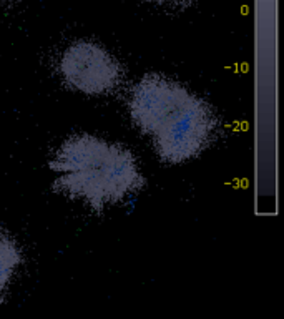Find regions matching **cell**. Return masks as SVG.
I'll return each instance as SVG.
<instances>
[{
    "label": "cell",
    "mask_w": 284,
    "mask_h": 319,
    "mask_svg": "<svg viewBox=\"0 0 284 319\" xmlns=\"http://www.w3.org/2000/svg\"><path fill=\"white\" fill-rule=\"evenodd\" d=\"M22 263L20 248L12 238L0 233V296L10 284L17 268Z\"/></svg>",
    "instance_id": "4"
},
{
    "label": "cell",
    "mask_w": 284,
    "mask_h": 319,
    "mask_svg": "<svg viewBox=\"0 0 284 319\" xmlns=\"http://www.w3.org/2000/svg\"><path fill=\"white\" fill-rule=\"evenodd\" d=\"M145 2H154V4H163L166 0H145Z\"/></svg>",
    "instance_id": "5"
},
{
    "label": "cell",
    "mask_w": 284,
    "mask_h": 319,
    "mask_svg": "<svg viewBox=\"0 0 284 319\" xmlns=\"http://www.w3.org/2000/svg\"><path fill=\"white\" fill-rule=\"evenodd\" d=\"M130 115L153 140L160 158L185 163L208 146L216 118L208 103L163 75H145L132 88Z\"/></svg>",
    "instance_id": "1"
},
{
    "label": "cell",
    "mask_w": 284,
    "mask_h": 319,
    "mask_svg": "<svg viewBox=\"0 0 284 319\" xmlns=\"http://www.w3.org/2000/svg\"><path fill=\"white\" fill-rule=\"evenodd\" d=\"M60 73L72 88L87 95H105L120 85L123 71L108 50L88 40H79L63 52Z\"/></svg>",
    "instance_id": "3"
},
{
    "label": "cell",
    "mask_w": 284,
    "mask_h": 319,
    "mask_svg": "<svg viewBox=\"0 0 284 319\" xmlns=\"http://www.w3.org/2000/svg\"><path fill=\"white\" fill-rule=\"evenodd\" d=\"M48 166L57 173L55 190L85 201L95 213L120 203L143 185L137 158L130 150L90 133L67 138Z\"/></svg>",
    "instance_id": "2"
},
{
    "label": "cell",
    "mask_w": 284,
    "mask_h": 319,
    "mask_svg": "<svg viewBox=\"0 0 284 319\" xmlns=\"http://www.w3.org/2000/svg\"><path fill=\"white\" fill-rule=\"evenodd\" d=\"M4 2H5V0H0V5H2V4H4Z\"/></svg>",
    "instance_id": "6"
}]
</instances>
